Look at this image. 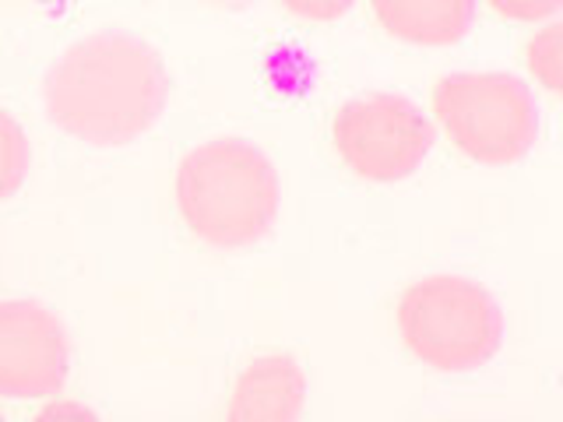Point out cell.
<instances>
[{"instance_id":"cell-1","label":"cell","mask_w":563,"mask_h":422,"mask_svg":"<svg viewBox=\"0 0 563 422\" xmlns=\"http://www.w3.org/2000/svg\"><path fill=\"white\" fill-rule=\"evenodd\" d=\"M46 113L88 145H128L163 116L169 75L163 57L131 32H96L67 46L46 75Z\"/></svg>"},{"instance_id":"cell-2","label":"cell","mask_w":563,"mask_h":422,"mask_svg":"<svg viewBox=\"0 0 563 422\" xmlns=\"http://www.w3.org/2000/svg\"><path fill=\"white\" fill-rule=\"evenodd\" d=\"M176 204L205 243L236 251L268 236L282 208V184L272 158L257 145L219 137L184 155Z\"/></svg>"},{"instance_id":"cell-3","label":"cell","mask_w":563,"mask_h":422,"mask_svg":"<svg viewBox=\"0 0 563 422\" xmlns=\"http://www.w3.org/2000/svg\"><path fill=\"white\" fill-rule=\"evenodd\" d=\"M398 331L416 359L444 374H468L500 352L504 310L479 281L430 275L405 289Z\"/></svg>"},{"instance_id":"cell-4","label":"cell","mask_w":563,"mask_h":422,"mask_svg":"<svg viewBox=\"0 0 563 422\" xmlns=\"http://www.w3.org/2000/svg\"><path fill=\"white\" fill-rule=\"evenodd\" d=\"M433 113L448 137L483 166H510L532 152L539 106L515 75H448L433 88Z\"/></svg>"},{"instance_id":"cell-5","label":"cell","mask_w":563,"mask_h":422,"mask_svg":"<svg viewBox=\"0 0 563 422\" xmlns=\"http://www.w3.org/2000/svg\"><path fill=\"white\" fill-rule=\"evenodd\" d=\"M437 127L405 96H360L334 116V145L349 169L369 184H395L412 176L430 155Z\"/></svg>"},{"instance_id":"cell-6","label":"cell","mask_w":563,"mask_h":422,"mask_svg":"<svg viewBox=\"0 0 563 422\" xmlns=\"http://www.w3.org/2000/svg\"><path fill=\"white\" fill-rule=\"evenodd\" d=\"M67 334L60 316L32 299L0 303V395L49 398L67 380Z\"/></svg>"},{"instance_id":"cell-7","label":"cell","mask_w":563,"mask_h":422,"mask_svg":"<svg viewBox=\"0 0 563 422\" xmlns=\"http://www.w3.org/2000/svg\"><path fill=\"white\" fill-rule=\"evenodd\" d=\"M303 401V366L289 356H261L240 374L225 422H296Z\"/></svg>"},{"instance_id":"cell-8","label":"cell","mask_w":563,"mask_h":422,"mask_svg":"<svg viewBox=\"0 0 563 422\" xmlns=\"http://www.w3.org/2000/svg\"><path fill=\"white\" fill-rule=\"evenodd\" d=\"M377 22L412 46H454L475 22V0H369Z\"/></svg>"},{"instance_id":"cell-9","label":"cell","mask_w":563,"mask_h":422,"mask_svg":"<svg viewBox=\"0 0 563 422\" xmlns=\"http://www.w3.org/2000/svg\"><path fill=\"white\" fill-rule=\"evenodd\" d=\"M29 137L22 131V123L0 110V201L25 184L29 173Z\"/></svg>"},{"instance_id":"cell-10","label":"cell","mask_w":563,"mask_h":422,"mask_svg":"<svg viewBox=\"0 0 563 422\" xmlns=\"http://www.w3.org/2000/svg\"><path fill=\"white\" fill-rule=\"evenodd\" d=\"M528 67L550 92H560V25H550L536 35L528 46Z\"/></svg>"},{"instance_id":"cell-11","label":"cell","mask_w":563,"mask_h":422,"mask_svg":"<svg viewBox=\"0 0 563 422\" xmlns=\"http://www.w3.org/2000/svg\"><path fill=\"white\" fill-rule=\"evenodd\" d=\"M563 0H489V8L510 22H545L560 11Z\"/></svg>"},{"instance_id":"cell-12","label":"cell","mask_w":563,"mask_h":422,"mask_svg":"<svg viewBox=\"0 0 563 422\" xmlns=\"http://www.w3.org/2000/svg\"><path fill=\"white\" fill-rule=\"evenodd\" d=\"M289 14L303 18V22H334L342 18L356 0H278Z\"/></svg>"},{"instance_id":"cell-13","label":"cell","mask_w":563,"mask_h":422,"mask_svg":"<svg viewBox=\"0 0 563 422\" xmlns=\"http://www.w3.org/2000/svg\"><path fill=\"white\" fill-rule=\"evenodd\" d=\"M32 422H99V415L81 401H53Z\"/></svg>"},{"instance_id":"cell-14","label":"cell","mask_w":563,"mask_h":422,"mask_svg":"<svg viewBox=\"0 0 563 422\" xmlns=\"http://www.w3.org/2000/svg\"><path fill=\"white\" fill-rule=\"evenodd\" d=\"M0 422H4V419H0Z\"/></svg>"}]
</instances>
